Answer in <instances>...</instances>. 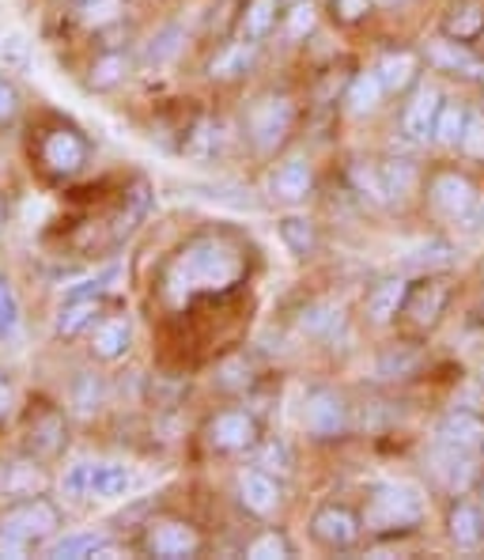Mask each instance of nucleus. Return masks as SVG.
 <instances>
[{"label":"nucleus","instance_id":"4468645a","mask_svg":"<svg viewBox=\"0 0 484 560\" xmlns=\"http://www.w3.org/2000/svg\"><path fill=\"white\" fill-rule=\"evenodd\" d=\"M439 110H442V98H439L436 88H421V92L413 95V103L405 106V118H401L405 137L416 140V144H424L428 137H436Z\"/></svg>","mask_w":484,"mask_h":560},{"label":"nucleus","instance_id":"20e7f679","mask_svg":"<svg viewBox=\"0 0 484 560\" xmlns=\"http://www.w3.org/2000/svg\"><path fill=\"white\" fill-rule=\"evenodd\" d=\"M61 489L72 500H118L133 489V474L114 463H76L64 474Z\"/></svg>","mask_w":484,"mask_h":560},{"label":"nucleus","instance_id":"c9c22d12","mask_svg":"<svg viewBox=\"0 0 484 560\" xmlns=\"http://www.w3.org/2000/svg\"><path fill=\"white\" fill-rule=\"evenodd\" d=\"M382 189L387 197H401L413 189V163H382Z\"/></svg>","mask_w":484,"mask_h":560},{"label":"nucleus","instance_id":"aec40b11","mask_svg":"<svg viewBox=\"0 0 484 560\" xmlns=\"http://www.w3.org/2000/svg\"><path fill=\"white\" fill-rule=\"evenodd\" d=\"M436 440L450 443V447L470 451V455H484V420L473 413H450L439 424Z\"/></svg>","mask_w":484,"mask_h":560},{"label":"nucleus","instance_id":"ddd939ff","mask_svg":"<svg viewBox=\"0 0 484 560\" xmlns=\"http://www.w3.org/2000/svg\"><path fill=\"white\" fill-rule=\"evenodd\" d=\"M239 500L250 515L269 518L281 508V485H276V477H269L265 469H246L239 477Z\"/></svg>","mask_w":484,"mask_h":560},{"label":"nucleus","instance_id":"a18cd8bd","mask_svg":"<svg viewBox=\"0 0 484 560\" xmlns=\"http://www.w3.org/2000/svg\"><path fill=\"white\" fill-rule=\"evenodd\" d=\"M333 4H338V12L344 20H359V15L367 12V0H333Z\"/></svg>","mask_w":484,"mask_h":560},{"label":"nucleus","instance_id":"bb28decb","mask_svg":"<svg viewBox=\"0 0 484 560\" xmlns=\"http://www.w3.org/2000/svg\"><path fill=\"white\" fill-rule=\"evenodd\" d=\"M450 538H455L462 549L481 546V538H484V523H481V512H477V508L458 504L455 512H450Z\"/></svg>","mask_w":484,"mask_h":560},{"label":"nucleus","instance_id":"9d476101","mask_svg":"<svg viewBox=\"0 0 484 560\" xmlns=\"http://www.w3.org/2000/svg\"><path fill=\"white\" fill-rule=\"evenodd\" d=\"M432 205H436L439 217L458 220V224H473V217H477V209H481V197L470 178L436 175V183H432Z\"/></svg>","mask_w":484,"mask_h":560},{"label":"nucleus","instance_id":"393cba45","mask_svg":"<svg viewBox=\"0 0 484 560\" xmlns=\"http://www.w3.org/2000/svg\"><path fill=\"white\" fill-rule=\"evenodd\" d=\"M375 72H379V80H382L387 92H405L416 77V57L413 54H387Z\"/></svg>","mask_w":484,"mask_h":560},{"label":"nucleus","instance_id":"a19ab883","mask_svg":"<svg viewBox=\"0 0 484 560\" xmlns=\"http://www.w3.org/2000/svg\"><path fill=\"white\" fill-rule=\"evenodd\" d=\"M462 152L484 160V118H477V114H470V126H465V137H462Z\"/></svg>","mask_w":484,"mask_h":560},{"label":"nucleus","instance_id":"e433bc0d","mask_svg":"<svg viewBox=\"0 0 484 560\" xmlns=\"http://www.w3.org/2000/svg\"><path fill=\"white\" fill-rule=\"evenodd\" d=\"M246 553L258 557V560H273V557H292V546H288V538H284V534L265 530L258 541H250V549H246Z\"/></svg>","mask_w":484,"mask_h":560},{"label":"nucleus","instance_id":"6e6552de","mask_svg":"<svg viewBox=\"0 0 484 560\" xmlns=\"http://www.w3.org/2000/svg\"><path fill=\"white\" fill-rule=\"evenodd\" d=\"M303 428L315 440H338L349 432V406L333 390H310L303 398Z\"/></svg>","mask_w":484,"mask_h":560},{"label":"nucleus","instance_id":"f3484780","mask_svg":"<svg viewBox=\"0 0 484 560\" xmlns=\"http://www.w3.org/2000/svg\"><path fill=\"white\" fill-rule=\"evenodd\" d=\"M447 295H450V288L442 284V280H424V284H416L413 292L405 295V315L413 318L416 326H436L442 307H447Z\"/></svg>","mask_w":484,"mask_h":560},{"label":"nucleus","instance_id":"dca6fc26","mask_svg":"<svg viewBox=\"0 0 484 560\" xmlns=\"http://www.w3.org/2000/svg\"><path fill=\"white\" fill-rule=\"evenodd\" d=\"M129 345H133V323H129L126 315H110V318H103V323L95 326L92 357L103 360V364H114V360L126 357Z\"/></svg>","mask_w":484,"mask_h":560},{"label":"nucleus","instance_id":"9b49d317","mask_svg":"<svg viewBox=\"0 0 484 560\" xmlns=\"http://www.w3.org/2000/svg\"><path fill=\"white\" fill-rule=\"evenodd\" d=\"M209 443L224 455H239V451H250L258 443V420L243 409H227V413H216L209 420Z\"/></svg>","mask_w":484,"mask_h":560},{"label":"nucleus","instance_id":"de8ad7c7","mask_svg":"<svg viewBox=\"0 0 484 560\" xmlns=\"http://www.w3.org/2000/svg\"><path fill=\"white\" fill-rule=\"evenodd\" d=\"M0 232H4V201H0Z\"/></svg>","mask_w":484,"mask_h":560},{"label":"nucleus","instance_id":"7c9ffc66","mask_svg":"<svg viewBox=\"0 0 484 560\" xmlns=\"http://www.w3.org/2000/svg\"><path fill=\"white\" fill-rule=\"evenodd\" d=\"M0 65H4L8 72H27V65H31L27 35H20V31H4V35H0Z\"/></svg>","mask_w":484,"mask_h":560},{"label":"nucleus","instance_id":"f8f14e48","mask_svg":"<svg viewBox=\"0 0 484 560\" xmlns=\"http://www.w3.org/2000/svg\"><path fill=\"white\" fill-rule=\"evenodd\" d=\"M310 534H315L318 546L326 549H349L356 546L359 538V518L349 512V508H318L315 518H310Z\"/></svg>","mask_w":484,"mask_h":560},{"label":"nucleus","instance_id":"2eb2a0df","mask_svg":"<svg viewBox=\"0 0 484 560\" xmlns=\"http://www.w3.org/2000/svg\"><path fill=\"white\" fill-rule=\"evenodd\" d=\"M64 435H69L64 417L57 413V409H43V413L31 417V424H27V451L35 458H57L64 451Z\"/></svg>","mask_w":484,"mask_h":560},{"label":"nucleus","instance_id":"f704fd0d","mask_svg":"<svg viewBox=\"0 0 484 560\" xmlns=\"http://www.w3.org/2000/svg\"><path fill=\"white\" fill-rule=\"evenodd\" d=\"M121 77H126V57H121V54H106V57H98L95 69H92V88L106 92V88H114Z\"/></svg>","mask_w":484,"mask_h":560},{"label":"nucleus","instance_id":"37998d69","mask_svg":"<svg viewBox=\"0 0 484 560\" xmlns=\"http://www.w3.org/2000/svg\"><path fill=\"white\" fill-rule=\"evenodd\" d=\"M310 27H315V8H310V4H295L292 15H288V35L303 38Z\"/></svg>","mask_w":484,"mask_h":560},{"label":"nucleus","instance_id":"ea45409f","mask_svg":"<svg viewBox=\"0 0 484 560\" xmlns=\"http://www.w3.org/2000/svg\"><path fill=\"white\" fill-rule=\"evenodd\" d=\"M178 38H182V31L178 27H167L160 38H152V46H147V61H155V65L170 61V57L178 54Z\"/></svg>","mask_w":484,"mask_h":560},{"label":"nucleus","instance_id":"5701e85b","mask_svg":"<svg viewBox=\"0 0 484 560\" xmlns=\"http://www.w3.org/2000/svg\"><path fill=\"white\" fill-rule=\"evenodd\" d=\"M98 315V300L95 295H80V300H69L61 311H57V337H76L84 326H92Z\"/></svg>","mask_w":484,"mask_h":560},{"label":"nucleus","instance_id":"c85d7f7f","mask_svg":"<svg viewBox=\"0 0 484 560\" xmlns=\"http://www.w3.org/2000/svg\"><path fill=\"white\" fill-rule=\"evenodd\" d=\"M76 20L92 31H103L121 20V0H80Z\"/></svg>","mask_w":484,"mask_h":560},{"label":"nucleus","instance_id":"1a4fd4ad","mask_svg":"<svg viewBox=\"0 0 484 560\" xmlns=\"http://www.w3.org/2000/svg\"><path fill=\"white\" fill-rule=\"evenodd\" d=\"M477 458L481 455H470V451L450 447V443L436 440L428 463H432V474H436V481L442 485V489L455 492V497H462V492H470L473 481H477Z\"/></svg>","mask_w":484,"mask_h":560},{"label":"nucleus","instance_id":"7ed1b4c3","mask_svg":"<svg viewBox=\"0 0 484 560\" xmlns=\"http://www.w3.org/2000/svg\"><path fill=\"white\" fill-rule=\"evenodd\" d=\"M424 515V504L421 497H416V489H409V485H379V489L371 492V500H367V512H364V523L367 530L375 534H393V530H409V526H416Z\"/></svg>","mask_w":484,"mask_h":560},{"label":"nucleus","instance_id":"cd10ccee","mask_svg":"<svg viewBox=\"0 0 484 560\" xmlns=\"http://www.w3.org/2000/svg\"><path fill=\"white\" fill-rule=\"evenodd\" d=\"M281 238H284V246H288L292 254H299V258L315 254V246H318L315 224H310V220H303V217H284L281 220Z\"/></svg>","mask_w":484,"mask_h":560},{"label":"nucleus","instance_id":"0eeeda50","mask_svg":"<svg viewBox=\"0 0 484 560\" xmlns=\"http://www.w3.org/2000/svg\"><path fill=\"white\" fill-rule=\"evenodd\" d=\"M144 553L163 557V560H178V557H193L201 549V534L190 523H178V518H155L144 526Z\"/></svg>","mask_w":484,"mask_h":560},{"label":"nucleus","instance_id":"4c0bfd02","mask_svg":"<svg viewBox=\"0 0 484 560\" xmlns=\"http://www.w3.org/2000/svg\"><path fill=\"white\" fill-rule=\"evenodd\" d=\"M250 57H253L250 43L227 49V54L220 57V61H212V77H239V72H246V65H250Z\"/></svg>","mask_w":484,"mask_h":560},{"label":"nucleus","instance_id":"49530a36","mask_svg":"<svg viewBox=\"0 0 484 560\" xmlns=\"http://www.w3.org/2000/svg\"><path fill=\"white\" fill-rule=\"evenodd\" d=\"M8 409H12V386H8V378L0 375V420L8 417Z\"/></svg>","mask_w":484,"mask_h":560},{"label":"nucleus","instance_id":"a878e982","mask_svg":"<svg viewBox=\"0 0 484 560\" xmlns=\"http://www.w3.org/2000/svg\"><path fill=\"white\" fill-rule=\"evenodd\" d=\"M276 23V0H250V8H246L243 15V43H261V38L273 31Z\"/></svg>","mask_w":484,"mask_h":560},{"label":"nucleus","instance_id":"423d86ee","mask_svg":"<svg viewBox=\"0 0 484 560\" xmlns=\"http://www.w3.org/2000/svg\"><path fill=\"white\" fill-rule=\"evenodd\" d=\"M87 155H92V144H87V137L72 126H57L43 137V163L61 178L84 171Z\"/></svg>","mask_w":484,"mask_h":560},{"label":"nucleus","instance_id":"6ab92c4d","mask_svg":"<svg viewBox=\"0 0 484 560\" xmlns=\"http://www.w3.org/2000/svg\"><path fill=\"white\" fill-rule=\"evenodd\" d=\"M46 557H57V560H80V557H118L114 541L106 538L103 530H76V534H64L57 538L54 546L46 549Z\"/></svg>","mask_w":484,"mask_h":560},{"label":"nucleus","instance_id":"79ce46f5","mask_svg":"<svg viewBox=\"0 0 484 560\" xmlns=\"http://www.w3.org/2000/svg\"><path fill=\"white\" fill-rule=\"evenodd\" d=\"M20 114V92L8 80H0V126H12Z\"/></svg>","mask_w":484,"mask_h":560},{"label":"nucleus","instance_id":"a211bd4d","mask_svg":"<svg viewBox=\"0 0 484 560\" xmlns=\"http://www.w3.org/2000/svg\"><path fill=\"white\" fill-rule=\"evenodd\" d=\"M484 31V0H450L442 15V35L455 43H473Z\"/></svg>","mask_w":484,"mask_h":560},{"label":"nucleus","instance_id":"473e14b6","mask_svg":"<svg viewBox=\"0 0 484 560\" xmlns=\"http://www.w3.org/2000/svg\"><path fill=\"white\" fill-rule=\"evenodd\" d=\"M43 474H38L31 463H15L12 469H8L4 477V492L8 497H35L38 489H43Z\"/></svg>","mask_w":484,"mask_h":560},{"label":"nucleus","instance_id":"72a5a7b5","mask_svg":"<svg viewBox=\"0 0 484 560\" xmlns=\"http://www.w3.org/2000/svg\"><path fill=\"white\" fill-rule=\"evenodd\" d=\"M72 406L80 409L84 417H92L98 406H103V383H98L95 375H80L76 386H72Z\"/></svg>","mask_w":484,"mask_h":560},{"label":"nucleus","instance_id":"c03bdc74","mask_svg":"<svg viewBox=\"0 0 484 560\" xmlns=\"http://www.w3.org/2000/svg\"><path fill=\"white\" fill-rule=\"evenodd\" d=\"M333 318H338V315H333L330 307H315L307 318H303V329H310V334H322L326 326H333Z\"/></svg>","mask_w":484,"mask_h":560},{"label":"nucleus","instance_id":"58836bf2","mask_svg":"<svg viewBox=\"0 0 484 560\" xmlns=\"http://www.w3.org/2000/svg\"><path fill=\"white\" fill-rule=\"evenodd\" d=\"M432 61L442 65V69H465L470 77H484V69L477 61H473L470 54H462V49H450V46H436L432 49Z\"/></svg>","mask_w":484,"mask_h":560},{"label":"nucleus","instance_id":"412c9836","mask_svg":"<svg viewBox=\"0 0 484 560\" xmlns=\"http://www.w3.org/2000/svg\"><path fill=\"white\" fill-rule=\"evenodd\" d=\"M315 186V175H310V163L307 160H288L273 171L269 178V189H273L281 201H303Z\"/></svg>","mask_w":484,"mask_h":560},{"label":"nucleus","instance_id":"f257e3e1","mask_svg":"<svg viewBox=\"0 0 484 560\" xmlns=\"http://www.w3.org/2000/svg\"><path fill=\"white\" fill-rule=\"evenodd\" d=\"M243 269V254L232 243L216 235L190 238L163 273V295H167L170 307H186L197 295H216L235 288Z\"/></svg>","mask_w":484,"mask_h":560},{"label":"nucleus","instance_id":"c756f323","mask_svg":"<svg viewBox=\"0 0 484 560\" xmlns=\"http://www.w3.org/2000/svg\"><path fill=\"white\" fill-rule=\"evenodd\" d=\"M465 126H470V114L462 110V106H442L439 110V121H436V140L439 144H447V148H458L462 144V137H465Z\"/></svg>","mask_w":484,"mask_h":560},{"label":"nucleus","instance_id":"4be33fe9","mask_svg":"<svg viewBox=\"0 0 484 560\" xmlns=\"http://www.w3.org/2000/svg\"><path fill=\"white\" fill-rule=\"evenodd\" d=\"M405 280H379V284L367 292V315L371 323H390L401 307H405Z\"/></svg>","mask_w":484,"mask_h":560},{"label":"nucleus","instance_id":"f03ea898","mask_svg":"<svg viewBox=\"0 0 484 560\" xmlns=\"http://www.w3.org/2000/svg\"><path fill=\"white\" fill-rule=\"evenodd\" d=\"M61 526V512L43 497H23L20 504H12L0 515V553L23 557L27 549L43 546L46 538H54Z\"/></svg>","mask_w":484,"mask_h":560},{"label":"nucleus","instance_id":"2f4dec72","mask_svg":"<svg viewBox=\"0 0 484 560\" xmlns=\"http://www.w3.org/2000/svg\"><path fill=\"white\" fill-rule=\"evenodd\" d=\"M20 326H23L20 300H15L12 284L0 277V341H15V337H20Z\"/></svg>","mask_w":484,"mask_h":560},{"label":"nucleus","instance_id":"b1692460","mask_svg":"<svg viewBox=\"0 0 484 560\" xmlns=\"http://www.w3.org/2000/svg\"><path fill=\"white\" fill-rule=\"evenodd\" d=\"M382 92H387V88H382L379 72H359V77L349 84V95H344V103H349L352 114H371L375 106H379Z\"/></svg>","mask_w":484,"mask_h":560},{"label":"nucleus","instance_id":"39448f33","mask_svg":"<svg viewBox=\"0 0 484 560\" xmlns=\"http://www.w3.org/2000/svg\"><path fill=\"white\" fill-rule=\"evenodd\" d=\"M295 126V106L288 98H258V103L246 110V137L258 152H276L284 144V137L292 133Z\"/></svg>","mask_w":484,"mask_h":560}]
</instances>
